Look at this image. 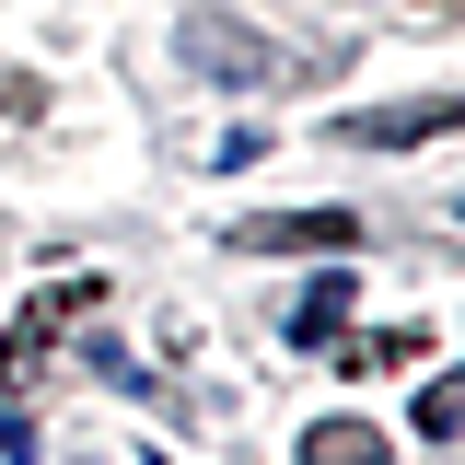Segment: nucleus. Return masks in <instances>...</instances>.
<instances>
[{"mask_svg":"<svg viewBox=\"0 0 465 465\" xmlns=\"http://www.w3.org/2000/svg\"><path fill=\"white\" fill-rule=\"evenodd\" d=\"M94 314H105V280H94V268L24 291V314L0 326V419H35V372H47V349L70 338V326H94Z\"/></svg>","mask_w":465,"mask_h":465,"instance_id":"f257e3e1","label":"nucleus"},{"mask_svg":"<svg viewBox=\"0 0 465 465\" xmlns=\"http://www.w3.org/2000/svg\"><path fill=\"white\" fill-rule=\"evenodd\" d=\"M244 256H361V210H244Z\"/></svg>","mask_w":465,"mask_h":465,"instance_id":"f03ea898","label":"nucleus"},{"mask_svg":"<svg viewBox=\"0 0 465 465\" xmlns=\"http://www.w3.org/2000/svg\"><path fill=\"white\" fill-rule=\"evenodd\" d=\"M186 70H210V82H280L291 58L268 35H244L232 12H186Z\"/></svg>","mask_w":465,"mask_h":465,"instance_id":"7ed1b4c3","label":"nucleus"},{"mask_svg":"<svg viewBox=\"0 0 465 465\" xmlns=\"http://www.w3.org/2000/svg\"><path fill=\"white\" fill-rule=\"evenodd\" d=\"M465 116V94H419V105H384V116H338L349 152H407V140H442Z\"/></svg>","mask_w":465,"mask_h":465,"instance_id":"20e7f679","label":"nucleus"},{"mask_svg":"<svg viewBox=\"0 0 465 465\" xmlns=\"http://www.w3.org/2000/svg\"><path fill=\"white\" fill-rule=\"evenodd\" d=\"M349 302H361V280H349V256H326V280L291 302V326H280V338H291V349H326V338L349 326Z\"/></svg>","mask_w":465,"mask_h":465,"instance_id":"39448f33","label":"nucleus"},{"mask_svg":"<svg viewBox=\"0 0 465 465\" xmlns=\"http://www.w3.org/2000/svg\"><path fill=\"white\" fill-rule=\"evenodd\" d=\"M291 454H302V465H396V442H384L372 419H314Z\"/></svg>","mask_w":465,"mask_h":465,"instance_id":"423d86ee","label":"nucleus"},{"mask_svg":"<svg viewBox=\"0 0 465 465\" xmlns=\"http://www.w3.org/2000/svg\"><path fill=\"white\" fill-rule=\"evenodd\" d=\"M419 349H430V326H384V338H361L338 361V372H396V361H419Z\"/></svg>","mask_w":465,"mask_h":465,"instance_id":"0eeeda50","label":"nucleus"},{"mask_svg":"<svg viewBox=\"0 0 465 465\" xmlns=\"http://www.w3.org/2000/svg\"><path fill=\"white\" fill-rule=\"evenodd\" d=\"M419 430H430V442H454V430H465V384H454V372L419 396Z\"/></svg>","mask_w":465,"mask_h":465,"instance_id":"6e6552de","label":"nucleus"}]
</instances>
